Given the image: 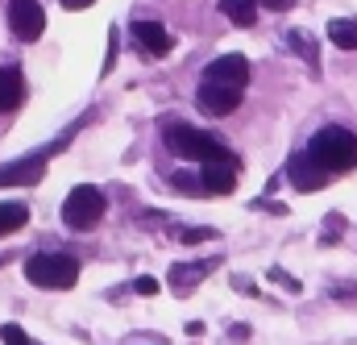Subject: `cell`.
Here are the masks:
<instances>
[{
    "mask_svg": "<svg viewBox=\"0 0 357 345\" xmlns=\"http://www.w3.org/2000/svg\"><path fill=\"white\" fill-rule=\"evenodd\" d=\"M162 138H167L171 154H178V159H191V163H199V167H208V163H233L229 146H225L216 133H204V129H195V125L171 121Z\"/></svg>",
    "mask_w": 357,
    "mask_h": 345,
    "instance_id": "cell-1",
    "label": "cell"
},
{
    "mask_svg": "<svg viewBox=\"0 0 357 345\" xmlns=\"http://www.w3.org/2000/svg\"><path fill=\"white\" fill-rule=\"evenodd\" d=\"M307 154H312V159H316L328 175L354 171V167H357V133L341 129V125H324V129L312 138Z\"/></svg>",
    "mask_w": 357,
    "mask_h": 345,
    "instance_id": "cell-2",
    "label": "cell"
},
{
    "mask_svg": "<svg viewBox=\"0 0 357 345\" xmlns=\"http://www.w3.org/2000/svg\"><path fill=\"white\" fill-rule=\"evenodd\" d=\"M25 279L42 291H71L79 283V262L71 254H33L25 258Z\"/></svg>",
    "mask_w": 357,
    "mask_h": 345,
    "instance_id": "cell-3",
    "label": "cell"
},
{
    "mask_svg": "<svg viewBox=\"0 0 357 345\" xmlns=\"http://www.w3.org/2000/svg\"><path fill=\"white\" fill-rule=\"evenodd\" d=\"M104 212H108V200H104V191L91 187V183L71 187L67 200H63V225H67V229H91V225L104 221Z\"/></svg>",
    "mask_w": 357,
    "mask_h": 345,
    "instance_id": "cell-4",
    "label": "cell"
},
{
    "mask_svg": "<svg viewBox=\"0 0 357 345\" xmlns=\"http://www.w3.org/2000/svg\"><path fill=\"white\" fill-rule=\"evenodd\" d=\"M8 29L17 42H38L46 34V13L38 0H8Z\"/></svg>",
    "mask_w": 357,
    "mask_h": 345,
    "instance_id": "cell-5",
    "label": "cell"
},
{
    "mask_svg": "<svg viewBox=\"0 0 357 345\" xmlns=\"http://www.w3.org/2000/svg\"><path fill=\"white\" fill-rule=\"evenodd\" d=\"M245 87L237 84H220V80H199V91H195V104L208 112V117H229L237 104H241Z\"/></svg>",
    "mask_w": 357,
    "mask_h": 345,
    "instance_id": "cell-6",
    "label": "cell"
},
{
    "mask_svg": "<svg viewBox=\"0 0 357 345\" xmlns=\"http://www.w3.org/2000/svg\"><path fill=\"white\" fill-rule=\"evenodd\" d=\"M287 175H291V183H295L299 191H320V187L333 179V175L324 171V167H320L307 150H303V154H295V159L287 163Z\"/></svg>",
    "mask_w": 357,
    "mask_h": 345,
    "instance_id": "cell-7",
    "label": "cell"
},
{
    "mask_svg": "<svg viewBox=\"0 0 357 345\" xmlns=\"http://www.w3.org/2000/svg\"><path fill=\"white\" fill-rule=\"evenodd\" d=\"M42 175H46V154L17 159V163H4L0 167V187H33Z\"/></svg>",
    "mask_w": 357,
    "mask_h": 345,
    "instance_id": "cell-8",
    "label": "cell"
},
{
    "mask_svg": "<svg viewBox=\"0 0 357 345\" xmlns=\"http://www.w3.org/2000/svg\"><path fill=\"white\" fill-rule=\"evenodd\" d=\"M204 80H220V84H237L245 87L250 84V59L245 54H220L204 67Z\"/></svg>",
    "mask_w": 357,
    "mask_h": 345,
    "instance_id": "cell-9",
    "label": "cell"
},
{
    "mask_svg": "<svg viewBox=\"0 0 357 345\" xmlns=\"http://www.w3.org/2000/svg\"><path fill=\"white\" fill-rule=\"evenodd\" d=\"M129 34H133V42L142 46V54H150V59L171 54V34H167L158 21H133V25H129Z\"/></svg>",
    "mask_w": 357,
    "mask_h": 345,
    "instance_id": "cell-10",
    "label": "cell"
},
{
    "mask_svg": "<svg viewBox=\"0 0 357 345\" xmlns=\"http://www.w3.org/2000/svg\"><path fill=\"white\" fill-rule=\"evenodd\" d=\"M199 179H204V191L208 196H229L237 187V163H208L199 171Z\"/></svg>",
    "mask_w": 357,
    "mask_h": 345,
    "instance_id": "cell-11",
    "label": "cell"
},
{
    "mask_svg": "<svg viewBox=\"0 0 357 345\" xmlns=\"http://www.w3.org/2000/svg\"><path fill=\"white\" fill-rule=\"evenodd\" d=\"M212 266H216V258H208V262H175V266H171V279H167V283L175 287L178 295H187V291H191V287H195V283H199V279H204L208 270H212Z\"/></svg>",
    "mask_w": 357,
    "mask_h": 345,
    "instance_id": "cell-12",
    "label": "cell"
},
{
    "mask_svg": "<svg viewBox=\"0 0 357 345\" xmlns=\"http://www.w3.org/2000/svg\"><path fill=\"white\" fill-rule=\"evenodd\" d=\"M25 100V75L21 67H0V112H13Z\"/></svg>",
    "mask_w": 357,
    "mask_h": 345,
    "instance_id": "cell-13",
    "label": "cell"
},
{
    "mask_svg": "<svg viewBox=\"0 0 357 345\" xmlns=\"http://www.w3.org/2000/svg\"><path fill=\"white\" fill-rule=\"evenodd\" d=\"M287 46H291L312 71H320V46H316V38H312L307 29H291V34H287Z\"/></svg>",
    "mask_w": 357,
    "mask_h": 345,
    "instance_id": "cell-14",
    "label": "cell"
},
{
    "mask_svg": "<svg viewBox=\"0 0 357 345\" xmlns=\"http://www.w3.org/2000/svg\"><path fill=\"white\" fill-rule=\"evenodd\" d=\"M328 42L341 46V50H357V21L354 17H337V21H328Z\"/></svg>",
    "mask_w": 357,
    "mask_h": 345,
    "instance_id": "cell-15",
    "label": "cell"
},
{
    "mask_svg": "<svg viewBox=\"0 0 357 345\" xmlns=\"http://www.w3.org/2000/svg\"><path fill=\"white\" fill-rule=\"evenodd\" d=\"M25 221H29V208H25L21 200H8V204H0V237L17 233Z\"/></svg>",
    "mask_w": 357,
    "mask_h": 345,
    "instance_id": "cell-16",
    "label": "cell"
},
{
    "mask_svg": "<svg viewBox=\"0 0 357 345\" xmlns=\"http://www.w3.org/2000/svg\"><path fill=\"white\" fill-rule=\"evenodd\" d=\"M220 13H225L233 25H241V29H250V25L258 21V13H254V0H220Z\"/></svg>",
    "mask_w": 357,
    "mask_h": 345,
    "instance_id": "cell-17",
    "label": "cell"
},
{
    "mask_svg": "<svg viewBox=\"0 0 357 345\" xmlns=\"http://www.w3.org/2000/svg\"><path fill=\"white\" fill-rule=\"evenodd\" d=\"M171 183H175V191H183V196H195V191H204V179H199V175H187V171H178Z\"/></svg>",
    "mask_w": 357,
    "mask_h": 345,
    "instance_id": "cell-18",
    "label": "cell"
},
{
    "mask_svg": "<svg viewBox=\"0 0 357 345\" xmlns=\"http://www.w3.org/2000/svg\"><path fill=\"white\" fill-rule=\"evenodd\" d=\"M0 342H4V345H33V342H29V333H25L21 325H4V329H0Z\"/></svg>",
    "mask_w": 357,
    "mask_h": 345,
    "instance_id": "cell-19",
    "label": "cell"
},
{
    "mask_svg": "<svg viewBox=\"0 0 357 345\" xmlns=\"http://www.w3.org/2000/svg\"><path fill=\"white\" fill-rule=\"evenodd\" d=\"M116 38H121V29H108V54H104V75L116 67Z\"/></svg>",
    "mask_w": 357,
    "mask_h": 345,
    "instance_id": "cell-20",
    "label": "cell"
},
{
    "mask_svg": "<svg viewBox=\"0 0 357 345\" xmlns=\"http://www.w3.org/2000/svg\"><path fill=\"white\" fill-rule=\"evenodd\" d=\"M208 237H216V229H183V233H178V242H187V246L208 242Z\"/></svg>",
    "mask_w": 357,
    "mask_h": 345,
    "instance_id": "cell-21",
    "label": "cell"
},
{
    "mask_svg": "<svg viewBox=\"0 0 357 345\" xmlns=\"http://www.w3.org/2000/svg\"><path fill=\"white\" fill-rule=\"evenodd\" d=\"M158 287H162V283H158V279H150V274L133 279V291H137V295H158Z\"/></svg>",
    "mask_w": 357,
    "mask_h": 345,
    "instance_id": "cell-22",
    "label": "cell"
},
{
    "mask_svg": "<svg viewBox=\"0 0 357 345\" xmlns=\"http://www.w3.org/2000/svg\"><path fill=\"white\" fill-rule=\"evenodd\" d=\"M270 279H274V283H282V287H287V291H295V295L303 291V287H299V279H291V274H287V270H278V266L270 270Z\"/></svg>",
    "mask_w": 357,
    "mask_h": 345,
    "instance_id": "cell-23",
    "label": "cell"
},
{
    "mask_svg": "<svg viewBox=\"0 0 357 345\" xmlns=\"http://www.w3.org/2000/svg\"><path fill=\"white\" fill-rule=\"evenodd\" d=\"M254 4H262L270 13H287V8H295V0H254Z\"/></svg>",
    "mask_w": 357,
    "mask_h": 345,
    "instance_id": "cell-24",
    "label": "cell"
},
{
    "mask_svg": "<svg viewBox=\"0 0 357 345\" xmlns=\"http://www.w3.org/2000/svg\"><path fill=\"white\" fill-rule=\"evenodd\" d=\"M88 4H96V0H63V8H71V13L75 8H88Z\"/></svg>",
    "mask_w": 357,
    "mask_h": 345,
    "instance_id": "cell-25",
    "label": "cell"
},
{
    "mask_svg": "<svg viewBox=\"0 0 357 345\" xmlns=\"http://www.w3.org/2000/svg\"><path fill=\"white\" fill-rule=\"evenodd\" d=\"M0 262H4V258H0Z\"/></svg>",
    "mask_w": 357,
    "mask_h": 345,
    "instance_id": "cell-26",
    "label": "cell"
}]
</instances>
